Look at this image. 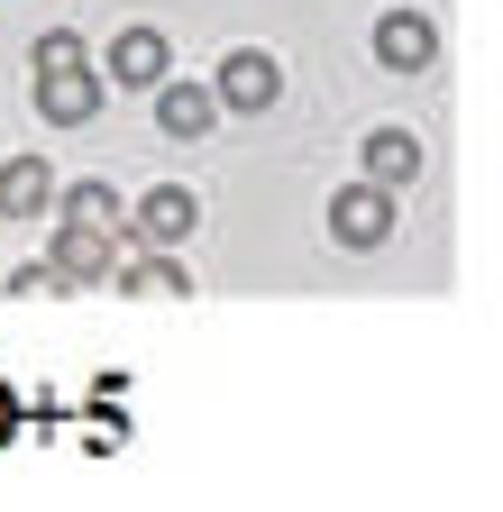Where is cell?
Segmentation results:
<instances>
[{
    "label": "cell",
    "instance_id": "1",
    "mask_svg": "<svg viewBox=\"0 0 503 512\" xmlns=\"http://www.w3.org/2000/svg\"><path fill=\"white\" fill-rule=\"evenodd\" d=\"M330 238H339L348 256L385 247V238H394V192H385V183H366V174L339 183V192H330Z\"/></svg>",
    "mask_w": 503,
    "mask_h": 512
},
{
    "label": "cell",
    "instance_id": "2",
    "mask_svg": "<svg viewBox=\"0 0 503 512\" xmlns=\"http://www.w3.org/2000/svg\"><path fill=\"white\" fill-rule=\"evenodd\" d=\"M211 101H220V110H247V119H266V110L284 101V64H275L266 46H238V55L220 64V83H211Z\"/></svg>",
    "mask_w": 503,
    "mask_h": 512
},
{
    "label": "cell",
    "instance_id": "3",
    "mask_svg": "<svg viewBox=\"0 0 503 512\" xmlns=\"http://www.w3.org/2000/svg\"><path fill=\"white\" fill-rule=\"evenodd\" d=\"M193 229H202V202H193L183 183H156L147 202L129 211V247H183Z\"/></svg>",
    "mask_w": 503,
    "mask_h": 512
},
{
    "label": "cell",
    "instance_id": "4",
    "mask_svg": "<svg viewBox=\"0 0 503 512\" xmlns=\"http://www.w3.org/2000/svg\"><path fill=\"white\" fill-rule=\"evenodd\" d=\"M119 247L129 238H101V229H55V247H46V275L55 284H110V266H119Z\"/></svg>",
    "mask_w": 503,
    "mask_h": 512
},
{
    "label": "cell",
    "instance_id": "5",
    "mask_svg": "<svg viewBox=\"0 0 503 512\" xmlns=\"http://www.w3.org/2000/svg\"><path fill=\"white\" fill-rule=\"evenodd\" d=\"M430 55H439V28L421 10H385L375 19V64H385V74H430Z\"/></svg>",
    "mask_w": 503,
    "mask_h": 512
},
{
    "label": "cell",
    "instance_id": "6",
    "mask_svg": "<svg viewBox=\"0 0 503 512\" xmlns=\"http://www.w3.org/2000/svg\"><path fill=\"white\" fill-rule=\"evenodd\" d=\"M174 74V46L156 37V28H119L110 37V83H129V92H156Z\"/></svg>",
    "mask_w": 503,
    "mask_h": 512
},
{
    "label": "cell",
    "instance_id": "7",
    "mask_svg": "<svg viewBox=\"0 0 503 512\" xmlns=\"http://www.w3.org/2000/svg\"><path fill=\"white\" fill-rule=\"evenodd\" d=\"M55 211V165L46 156H10L0 165V220H37Z\"/></svg>",
    "mask_w": 503,
    "mask_h": 512
},
{
    "label": "cell",
    "instance_id": "8",
    "mask_svg": "<svg viewBox=\"0 0 503 512\" xmlns=\"http://www.w3.org/2000/svg\"><path fill=\"white\" fill-rule=\"evenodd\" d=\"M357 165H366V183L412 192V174H421V138H412V128H375V138L357 147Z\"/></svg>",
    "mask_w": 503,
    "mask_h": 512
},
{
    "label": "cell",
    "instance_id": "9",
    "mask_svg": "<svg viewBox=\"0 0 503 512\" xmlns=\"http://www.w3.org/2000/svg\"><path fill=\"white\" fill-rule=\"evenodd\" d=\"M37 110L55 128H83L101 110V74H92V64H74V74H37Z\"/></svg>",
    "mask_w": 503,
    "mask_h": 512
},
{
    "label": "cell",
    "instance_id": "10",
    "mask_svg": "<svg viewBox=\"0 0 503 512\" xmlns=\"http://www.w3.org/2000/svg\"><path fill=\"white\" fill-rule=\"evenodd\" d=\"M55 211L74 229H101V238H129V202H119L110 183H55Z\"/></svg>",
    "mask_w": 503,
    "mask_h": 512
},
{
    "label": "cell",
    "instance_id": "11",
    "mask_svg": "<svg viewBox=\"0 0 503 512\" xmlns=\"http://www.w3.org/2000/svg\"><path fill=\"white\" fill-rule=\"evenodd\" d=\"M211 119H220L211 83H156V128H165V138H202Z\"/></svg>",
    "mask_w": 503,
    "mask_h": 512
},
{
    "label": "cell",
    "instance_id": "12",
    "mask_svg": "<svg viewBox=\"0 0 503 512\" xmlns=\"http://www.w3.org/2000/svg\"><path fill=\"white\" fill-rule=\"evenodd\" d=\"M110 284H119V293H193V275H183L165 247H147V256H119V266H110Z\"/></svg>",
    "mask_w": 503,
    "mask_h": 512
},
{
    "label": "cell",
    "instance_id": "13",
    "mask_svg": "<svg viewBox=\"0 0 503 512\" xmlns=\"http://www.w3.org/2000/svg\"><path fill=\"white\" fill-rule=\"evenodd\" d=\"M74 64H83V37L74 28H46L37 37V74H74Z\"/></svg>",
    "mask_w": 503,
    "mask_h": 512
}]
</instances>
